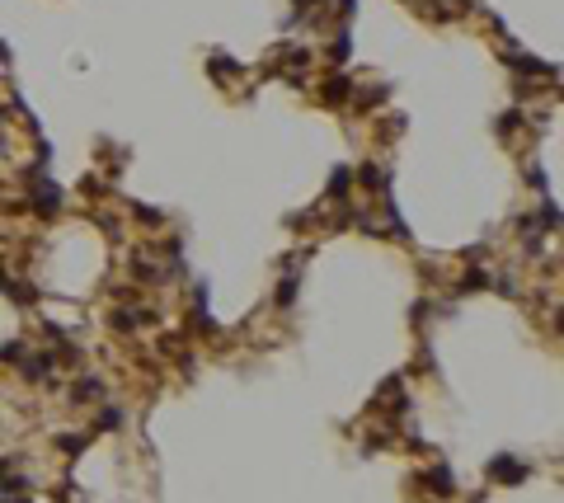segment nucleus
<instances>
[{"instance_id":"obj_4","label":"nucleus","mask_w":564,"mask_h":503,"mask_svg":"<svg viewBox=\"0 0 564 503\" xmlns=\"http://www.w3.org/2000/svg\"><path fill=\"white\" fill-rule=\"evenodd\" d=\"M348 184H353V170L339 165V170L329 174V198H348Z\"/></svg>"},{"instance_id":"obj_11","label":"nucleus","mask_w":564,"mask_h":503,"mask_svg":"<svg viewBox=\"0 0 564 503\" xmlns=\"http://www.w3.org/2000/svg\"><path fill=\"white\" fill-rule=\"evenodd\" d=\"M485 283H489L485 268H466V278H461V287H466V292H470V287H485Z\"/></svg>"},{"instance_id":"obj_8","label":"nucleus","mask_w":564,"mask_h":503,"mask_svg":"<svg viewBox=\"0 0 564 503\" xmlns=\"http://www.w3.org/2000/svg\"><path fill=\"white\" fill-rule=\"evenodd\" d=\"M99 395H104V381H94V377H85L76 386V400H99Z\"/></svg>"},{"instance_id":"obj_18","label":"nucleus","mask_w":564,"mask_h":503,"mask_svg":"<svg viewBox=\"0 0 564 503\" xmlns=\"http://www.w3.org/2000/svg\"><path fill=\"white\" fill-rule=\"evenodd\" d=\"M0 503H29V499H24V494H5Z\"/></svg>"},{"instance_id":"obj_16","label":"nucleus","mask_w":564,"mask_h":503,"mask_svg":"<svg viewBox=\"0 0 564 503\" xmlns=\"http://www.w3.org/2000/svg\"><path fill=\"white\" fill-rule=\"evenodd\" d=\"M517 123H522V118H517V109H508V118H499V132H513Z\"/></svg>"},{"instance_id":"obj_14","label":"nucleus","mask_w":564,"mask_h":503,"mask_svg":"<svg viewBox=\"0 0 564 503\" xmlns=\"http://www.w3.org/2000/svg\"><path fill=\"white\" fill-rule=\"evenodd\" d=\"M85 442H90V438H62L57 447H62L66 456H80V447H85Z\"/></svg>"},{"instance_id":"obj_15","label":"nucleus","mask_w":564,"mask_h":503,"mask_svg":"<svg viewBox=\"0 0 564 503\" xmlns=\"http://www.w3.org/2000/svg\"><path fill=\"white\" fill-rule=\"evenodd\" d=\"M292 297H297V283H292V278H287V283L278 287V306H292Z\"/></svg>"},{"instance_id":"obj_1","label":"nucleus","mask_w":564,"mask_h":503,"mask_svg":"<svg viewBox=\"0 0 564 503\" xmlns=\"http://www.w3.org/2000/svg\"><path fill=\"white\" fill-rule=\"evenodd\" d=\"M489 475H494V480H508V485H522L532 471H527L522 461H513V456H494V461H489Z\"/></svg>"},{"instance_id":"obj_3","label":"nucleus","mask_w":564,"mask_h":503,"mask_svg":"<svg viewBox=\"0 0 564 503\" xmlns=\"http://www.w3.org/2000/svg\"><path fill=\"white\" fill-rule=\"evenodd\" d=\"M428 489H433V494H442V499H452V494H456V480H452V471H447V466L428 471Z\"/></svg>"},{"instance_id":"obj_5","label":"nucleus","mask_w":564,"mask_h":503,"mask_svg":"<svg viewBox=\"0 0 564 503\" xmlns=\"http://www.w3.org/2000/svg\"><path fill=\"white\" fill-rule=\"evenodd\" d=\"M358 179L367 184V193H386V170H376V165H362Z\"/></svg>"},{"instance_id":"obj_9","label":"nucleus","mask_w":564,"mask_h":503,"mask_svg":"<svg viewBox=\"0 0 564 503\" xmlns=\"http://www.w3.org/2000/svg\"><path fill=\"white\" fill-rule=\"evenodd\" d=\"M555 226H560V207L546 198V207H541V226H536V231H555Z\"/></svg>"},{"instance_id":"obj_17","label":"nucleus","mask_w":564,"mask_h":503,"mask_svg":"<svg viewBox=\"0 0 564 503\" xmlns=\"http://www.w3.org/2000/svg\"><path fill=\"white\" fill-rule=\"evenodd\" d=\"M358 10V0H339V15H353Z\"/></svg>"},{"instance_id":"obj_12","label":"nucleus","mask_w":564,"mask_h":503,"mask_svg":"<svg viewBox=\"0 0 564 503\" xmlns=\"http://www.w3.org/2000/svg\"><path fill=\"white\" fill-rule=\"evenodd\" d=\"M132 217H141L146 226H160V212H156V207H141V203H132Z\"/></svg>"},{"instance_id":"obj_10","label":"nucleus","mask_w":564,"mask_h":503,"mask_svg":"<svg viewBox=\"0 0 564 503\" xmlns=\"http://www.w3.org/2000/svg\"><path fill=\"white\" fill-rule=\"evenodd\" d=\"M24 372H29V381H43L47 372H52V362H47V358H29V362H24Z\"/></svg>"},{"instance_id":"obj_2","label":"nucleus","mask_w":564,"mask_h":503,"mask_svg":"<svg viewBox=\"0 0 564 503\" xmlns=\"http://www.w3.org/2000/svg\"><path fill=\"white\" fill-rule=\"evenodd\" d=\"M348 90H353V80H348V76H329L325 85H320V99H325V104H344Z\"/></svg>"},{"instance_id":"obj_13","label":"nucleus","mask_w":564,"mask_h":503,"mask_svg":"<svg viewBox=\"0 0 564 503\" xmlns=\"http://www.w3.org/2000/svg\"><path fill=\"white\" fill-rule=\"evenodd\" d=\"M24 353H29L24 339H19V344H5V348H0V362H15V358H24Z\"/></svg>"},{"instance_id":"obj_7","label":"nucleus","mask_w":564,"mask_h":503,"mask_svg":"<svg viewBox=\"0 0 564 503\" xmlns=\"http://www.w3.org/2000/svg\"><path fill=\"white\" fill-rule=\"evenodd\" d=\"M118 424H123V409H99V419H94V428H99V433H109V428H118Z\"/></svg>"},{"instance_id":"obj_6","label":"nucleus","mask_w":564,"mask_h":503,"mask_svg":"<svg viewBox=\"0 0 564 503\" xmlns=\"http://www.w3.org/2000/svg\"><path fill=\"white\" fill-rule=\"evenodd\" d=\"M207 71H217V80H221V85H226V80H235V76H240V66H235L231 57H212V62H207Z\"/></svg>"}]
</instances>
